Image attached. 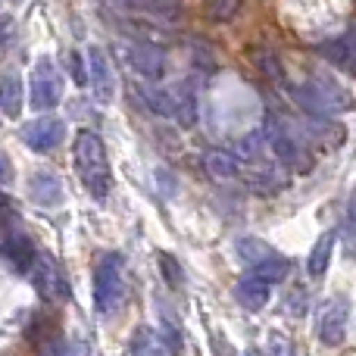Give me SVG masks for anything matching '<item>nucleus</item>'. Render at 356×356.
Here are the masks:
<instances>
[{
    "label": "nucleus",
    "instance_id": "f257e3e1",
    "mask_svg": "<svg viewBox=\"0 0 356 356\" xmlns=\"http://www.w3.org/2000/svg\"><path fill=\"white\" fill-rule=\"evenodd\" d=\"M75 172L94 200H106L113 191V172L106 160V147L97 131L85 129L75 135Z\"/></svg>",
    "mask_w": 356,
    "mask_h": 356
},
{
    "label": "nucleus",
    "instance_id": "c756f323",
    "mask_svg": "<svg viewBox=\"0 0 356 356\" xmlns=\"http://www.w3.org/2000/svg\"><path fill=\"white\" fill-rule=\"evenodd\" d=\"M0 209H10V203H6V200H3V197H0Z\"/></svg>",
    "mask_w": 356,
    "mask_h": 356
},
{
    "label": "nucleus",
    "instance_id": "5701e85b",
    "mask_svg": "<svg viewBox=\"0 0 356 356\" xmlns=\"http://www.w3.org/2000/svg\"><path fill=\"white\" fill-rule=\"evenodd\" d=\"M266 356H294V341L272 332L269 338H266Z\"/></svg>",
    "mask_w": 356,
    "mask_h": 356
},
{
    "label": "nucleus",
    "instance_id": "c85d7f7f",
    "mask_svg": "<svg viewBox=\"0 0 356 356\" xmlns=\"http://www.w3.org/2000/svg\"><path fill=\"white\" fill-rule=\"evenodd\" d=\"M10 31H13V25H10V22L0 25V47H6V41H10Z\"/></svg>",
    "mask_w": 356,
    "mask_h": 356
},
{
    "label": "nucleus",
    "instance_id": "9d476101",
    "mask_svg": "<svg viewBox=\"0 0 356 356\" xmlns=\"http://www.w3.org/2000/svg\"><path fill=\"white\" fill-rule=\"evenodd\" d=\"M63 138H66V125L54 116H38L22 129V141L29 144L35 154H50V150H56L63 144Z\"/></svg>",
    "mask_w": 356,
    "mask_h": 356
},
{
    "label": "nucleus",
    "instance_id": "412c9836",
    "mask_svg": "<svg viewBox=\"0 0 356 356\" xmlns=\"http://www.w3.org/2000/svg\"><path fill=\"white\" fill-rule=\"evenodd\" d=\"M272 253H275V250H272V247H266L259 238H241L238 241V257L244 259V263H250V266L259 263V259H266V257H272Z\"/></svg>",
    "mask_w": 356,
    "mask_h": 356
},
{
    "label": "nucleus",
    "instance_id": "bb28decb",
    "mask_svg": "<svg viewBox=\"0 0 356 356\" xmlns=\"http://www.w3.org/2000/svg\"><path fill=\"white\" fill-rule=\"evenodd\" d=\"M10 178H13V163L6 160L3 154H0V184H6Z\"/></svg>",
    "mask_w": 356,
    "mask_h": 356
},
{
    "label": "nucleus",
    "instance_id": "f3484780",
    "mask_svg": "<svg viewBox=\"0 0 356 356\" xmlns=\"http://www.w3.org/2000/svg\"><path fill=\"white\" fill-rule=\"evenodd\" d=\"M0 106L6 116L16 119L22 113V79L16 72L0 75Z\"/></svg>",
    "mask_w": 356,
    "mask_h": 356
},
{
    "label": "nucleus",
    "instance_id": "f03ea898",
    "mask_svg": "<svg viewBox=\"0 0 356 356\" xmlns=\"http://www.w3.org/2000/svg\"><path fill=\"white\" fill-rule=\"evenodd\" d=\"M291 94H294L297 104L316 119H328V116H334V113H344L353 106L350 94H347L338 81L322 79V75L309 79L307 85H297Z\"/></svg>",
    "mask_w": 356,
    "mask_h": 356
},
{
    "label": "nucleus",
    "instance_id": "20e7f679",
    "mask_svg": "<svg viewBox=\"0 0 356 356\" xmlns=\"http://www.w3.org/2000/svg\"><path fill=\"white\" fill-rule=\"evenodd\" d=\"M266 144H269V150L278 156V163H284V166H291V169L307 172L309 163H313L307 147H303V144L297 141V135L291 131V125H284L278 116H272L269 122H266Z\"/></svg>",
    "mask_w": 356,
    "mask_h": 356
},
{
    "label": "nucleus",
    "instance_id": "39448f33",
    "mask_svg": "<svg viewBox=\"0 0 356 356\" xmlns=\"http://www.w3.org/2000/svg\"><path fill=\"white\" fill-rule=\"evenodd\" d=\"M29 278H31V284L38 288V294H41L44 300L66 303L69 297H72V288H69L60 263H56L54 257H47V253H38L35 257V263H31V269H29Z\"/></svg>",
    "mask_w": 356,
    "mask_h": 356
},
{
    "label": "nucleus",
    "instance_id": "a211bd4d",
    "mask_svg": "<svg viewBox=\"0 0 356 356\" xmlns=\"http://www.w3.org/2000/svg\"><path fill=\"white\" fill-rule=\"evenodd\" d=\"M332 250H334V232H325L319 241H316L313 253H309L307 259V272L313 278H322L328 269V263H332Z\"/></svg>",
    "mask_w": 356,
    "mask_h": 356
},
{
    "label": "nucleus",
    "instance_id": "7ed1b4c3",
    "mask_svg": "<svg viewBox=\"0 0 356 356\" xmlns=\"http://www.w3.org/2000/svg\"><path fill=\"white\" fill-rule=\"evenodd\" d=\"M125 294V275H122V257L119 253H104L94 269V307L100 316H110L119 309Z\"/></svg>",
    "mask_w": 356,
    "mask_h": 356
},
{
    "label": "nucleus",
    "instance_id": "a878e982",
    "mask_svg": "<svg viewBox=\"0 0 356 356\" xmlns=\"http://www.w3.org/2000/svg\"><path fill=\"white\" fill-rule=\"evenodd\" d=\"M160 266H163V275H169V282L181 284V269H178V263L169 257V253H160Z\"/></svg>",
    "mask_w": 356,
    "mask_h": 356
},
{
    "label": "nucleus",
    "instance_id": "4be33fe9",
    "mask_svg": "<svg viewBox=\"0 0 356 356\" xmlns=\"http://www.w3.org/2000/svg\"><path fill=\"white\" fill-rule=\"evenodd\" d=\"M129 6H138L144 13H154V16H175L178 13V0H122Z\"/></svg>",
    "mask_w": 356,
    "mask_h": 356
},
{
    "label": "nucleus",
    "instance_id": "aec40b11",
    "mask_svg": "<svg viewBox=\"0 0 356 356\" xmlns=\"http://www.w3.org/2000/svg\"><path fill=\"white\" fill-rule=\"evenodd\" d=\"M288 269H291V263H288L284 257H278V253H272V257H266V259H259V263H253V266H250L253 275L266 278L269 284L282 282V278L288 275Z\"/></svg>",
    "mask_w": 356,
    "mask_h": 356
},
{
    "label": "nucleus",
    "instance_id": "2eb2a0df",
    "mask_svg": "<svg viewBox=\"0 0 356 356\" xmlns=\"http://www.w3.org/2000/svg\"><path fill=\"white\" fill-rule=\"evenodd\" d=\"M141 100L156 113V116H175L178 113V91L175 88H156V85H138Z\"/></svg>",
    "mask_w": 356,
    "mask_h": 356
},
{
    "label": "nucleus",
    "instance_id": "6e6552de",
    "mask_svg": "<svg viewBox=\"0 0 356 356\" xmlns=\"http://www.w3.org/2000/svg\"><path fill=\"white\" fill-rule=\"evenodd\" d=\"M88 81H91V91L100 104H110L113 94H116V75H113V66H110V56H106L104 47H88Z\"/></svg>",
    "mask_w": 356,
    "mask_h": 356
},
{
    "label": "nucleus",
    "instance_id": "dca6fc26",
    "mask_svg": "<svg viewBox=\"0 0 356 356\" xmlns=\"http://www.w3.org/2000/svg\"><path fill=\"white\" fill-rule=\"evenodd\" d=\"M203 169H207V175L216 178V181H228V178H234L241 172L238 156L228 154V150H207V156H203Z\"/></svg>",
    "mask_w": 356,
    "mask_h": 356
},
{
    "label": "nucleus",
    "instance_id": "4468645a",
    "mask_svg": "<svg viewBox=\"0 0 356 356\" xmlns=\"http://www.w3.org/2000/svg\"><path fill=\"white\" fill-rule=\"evenodd\" d=\"M269 291H272V284L250 272L247 278H241V282L234 284V300L244 309H263L266 303H269Z\"/></svg>",
    "mask_w": 356,
    "mask_h": 356
},
{
    "label": "nucleus",
    "instance_id": "b1692460",
    "mask_svg": "<svg viewBox=\"0 0 356 356\" xmlns=\"http://www.w3.org/2000/svg\"><path fill=\"white\" fill-rule=\"evenodd\" d=\"M207 13L213 19H219V22H225V19H232L238 13V0H207Z\"/></svg>",
    "mask_w": 356,
    "mask_h": 356
},
{
    "label": "nucleus",
    "instance_id": "ddd939ff",
    "mask_svg": "<svg viewBox=\"0 0 356 356\" xmlns=\"http://www.w3.org/2000/svg\"><path fill=\"white\" fill-rule=\"evenodd\" d=\"M29 197L38 207H60L63 197H66V188H63V181L56 175L35 172L29 178Z\"/></svg>",
    "mask_w": 356,
    "mask_h": 356
},
{
    "label": "nucleus",
    "instance_id": "7c9ffc66",
    "mask_svg": "<svg viewBox=\"0 0 356 356\" xmlns=\"http://www.w3.org/2000/svg\"><path fill=\"white\" fill-rule=\"evenodd\" d=\"M13 3H22V0H13Z\"/></svg>",
    "mask_w": 356,
    "mask_h": 356
},
{
    "label": "nucleus",
    "instance_id": "1a4fd4ad",
    "mask_svg": "<svg viewBox=\"0 0 356 356\" xmlns=\"http://www.w3.org/2000/svg\"><path fill=\"white\" fill-rule=\"evenodd\" d=\"M122 50H125V60H129V66L135 69L141 79H147V81L163 79V72H166V54H163L156 44L131 41V44H125Z\"/></svg>",
    "mask_w": 356,
    "mask_h": 356
},
{
    "label": "nucleus",
    "instance_id": "423d86ee",
    "mask_svg": "<svg viewBox=\"0 0 356 356\" xmlns=\"http://www.w3.org/2000/svg\"><path fill=\"white\" fill-rule=\"evenodd\" d=\"M29 100H31V106H35L38 113H41V110H54V106L63 100V75H60V69L54 66V60H50V56H41V60L35 63Z\"/></svg>",
    "mask_w": 356,
    "mask_h": 356
},
{
    "label": "nucleus",
    "instance_id": "6ab92c4d",
    "mask_svg": "<svg viewBox=\"0 0 356 356\" xmlns=\"http://www.w3.org/2000/svg\"><path fill=\"white\" fill-rule=\"evenodd\" d=\"M131 353L135 356H169V347L156 332L141 328V332H135V338H131Z\"/></svg>",
    "mask_w": 356,
    "mask_h": 356
},
{
    "label": "nucleus",
    "instance_id": "f8f14e48",
    "mask_svg": "<svg viewBox=\"0 0 356 356\" xmlns=\"http://www.w3.org/2000/svg\"><path fill=\"white\" fill-rule=\"evenodd\" d=\"M0 253H3V257L10 259V263L16 266L19 272H29L31 263H35V257H38L35 244H31L25 234H19V232L0 234Z\"/></svg>",
    "mask_w": 356,
    "mask_h": 356
},
{
    "label": "nucleus",
    "instance_id": "393cba45",
    "mask_svg": "<svg viewBox=\"0 0 356 356\" xmlns=\"http://www.w3.org/2000/svg\"><path fill=\"white\" fill-rule=\"evenodd\" d=\"M341 241H344V253L350 259H356V216H350V219L341 225Z\"/></svg>",
    "mask_w": 356,
    "mask_h": 356
},
{
    "label": "nucleus",
    "instance_id": "0eeeda50",
    "mask_svg": "<svg viewBox=\"0 0 356 356\" xmlns=\"http://www.w3.org/2000/svg\"><path fill=\"white\" fill-rule=\"evenodd\" d=\"M347 319H350V300L347 297H328L319 309V338L322 344L338 347L347 338Z\"/></svg>",
    "mask_w": 356,
    "mask_h": 356
},
{
    "label": "nucleus",
    "instance_id": "9b49d317",
    "mask_svg": "<svg viewBox=\"0 0 356 356\" xmlns=\"http://www.w3.org/2000/svg\"><path fill=\"white\" fill-rule=\"evenodd\" d=\"M319 56L328 60L332 66L344 69V72L356 75V29L344 31V35L332 38V41H322L319 44Z\"/></svg>",
    "mask_w": 356,
    "mask_h": 356
},
{
    "label": "nucleus",
    "instance_id": "cd10ccee",
    "mask_svg": "<svg viewBox=\"0 0 356 356\" xmlns=\"http://www.w3.org/2000/svg\"><path fill=\"white\" fill-rule=\"evenodd\" d=\"M69 356H91V350H88V344H85V341H75V344H72V350H69Z\"/></svg>",
    "mask_w": 356,
    "mask_h": 356
}]
</instances>
